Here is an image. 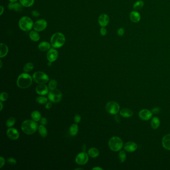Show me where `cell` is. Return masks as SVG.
<instances>
[{"label":"cell","instance_id":"cell-1","mask_svg":"<svg viewBox=\"0 0 170 170\" xmlns=\"http://www.w3.org/2000/svg\"><path fill=\"white\" fill-rule=\"evenodd\" d=\"M22 132L26 134H33L38 129V125L36 121L33 120H26L22 122L21 125Z\"/></svg>","mask_w":170,"mask_h":170},{"label":"cell","instance_id":"cell-2","mask_svg":"<svg viewBox=\"0 0 170 170\" xmlns=\"http://www.w3.org/2000/svg\"><path fill=\"white\" fill-rule=\"evenodd\" d=\"M65 42L66 37L62 33H56L51 37V47L55 49L62 47L64 45Z\"/></svg>","mask_w":170,"mask_h":170},{"label":"cell","instance_id":"cell-3","mask_svg":"<svg viewBox=\"0 0 170 170\" xmlns=\"http://www.w3.org/2000/svg\"><path fill=\"white\" fill-rule=\"evenodd\" d=\"M18 86L22 89H26L32 84V77L28 73H23L19 75L17 81Z\"/></svg>","mask_w":170,"mask_h":170},{"label":"cell","instance_id":"cell-4","mask_svg":"<svg viewBox=\"0 0 170 170\" xmlns=\"http://www.w3.org/2000/svg\"><path fill=\"white\" fill-rule=\"evenodd\" d=\"M34 22L30 17L24 16L20 19L19 26L21 30L24 32H28L34 27Z\"/></svg>","mask_w":170,"mask_h":170},{"label":"cell","instance_id":"cell-5","mask_svg":"<svg viewBox=\"0 0 170 170\" xmlns=\"http://www.w3.org/2000/svg\"><path fill=\"white\" fill-rule=\"evenodd\" d=\"M108 146L112 151H119L123 146V143L121 139L119 137H113L109 140Z\"/></svg>","mask_w":170,"mask_h":170},{"label":"cell","instance_id":"cell-6","mask_svg":"<svg viewBox=\"0 0 170 170\" xmlns=\"http://www.w3.org/2000/svg\"><path fill=\"white\" fill-rule=\"evenodd\" d=\"M33 79L35 82L39 84H45L49 81L48 75L42 71H37L34 73Z\"/></svg>","mask_w":170,"mask_h":170},{"label":"cell","instance_id":"cell-7","mask_svg":"<svg viewBox=\"0 0 170 170\" xmlns=\"http://www.w3.org/2000/svg\"><path fill=\"white\" fill-rule=\"evenodd\" d=\"M107 112L112 115H116L120 110V106L115 101H109L105 106Z\"/></svg>","mask_w":170,"mask_h":170},{"label":"cell","instance_id":"cell-8","mask_svg":"<svg viewBox=\"0 0 170 170\" xmlns=\"http://www.w3.org/2000/svg\"><path fill=\"white\" fill-rule=\"evenodd\" d=\"M62 97V92L58 89L51 90L49 93L48 98L52 102H58L61 101Z\"/></svg>","mask_w":170,"mask_h":170},{"label":"cell","instance_id":"cell-9","mask_svg":"<svg viewBox=\"0 0 170 170\" xmlns=\"http://www.w3.org/2000/svg\"><path fill=\"white\" fill-rule=\"evenodd\" d=\"M47 22L46 20L44 19H40L34 23L33 28L37 32H40L43 31L47 28Z\"/></svg>","mask_w":170,"mask_h":170},{"label":"cell","instance_id":"cell-10","mask_svg":"<svg viewBox=\"0 0 170 170\" xmlns=\"http://www.w3.org/2000/svg\"><path fill=\"white\" fill-rule=\"evenodd\" d=\"M89 160L88 154L85 152H81L75 158V162L77 164L83 165L88 162Z\"/></svg>","mask_w":170,"mask_h":170},{"label":"cell","instance_id":"cell-11","mask_svg":"<svg viewBox=\"0 0 170 170\" xmlns=\"http://www.w3.org/2000/svg\"><path fill=\"white\" fill-rule=\"evenodd\" d=\"M58 51L55 48H51L47 51V58L49 62H52L56 61L58 58Z\"/></svg>","mask_w":170,"mask_h":170},{"label":"cell","instance_id":"cell-12","mask_svg":"<svg viewBox=\"0 0 170 170\" xmlns=\"http://www.w3.org/2000/svg\"><path fill=\"white\" fill-rule=\"evenodd\" d=\"M7 135L9 138L12 140H16L19 138L20 134L17 129L14 128H9L7 131Z\"/></svg>","mask_w":170,"mask_h":170},{"label":"cell","instance_id":"cell-13","mask_svg":"<svg viewBox=\"0 0 170 170\" xmlns=\"http://www.w3.org/2000/svg\"><path fill=\"white\" fill-rule=\"evenodd\" d=\"M139 116L141 119L147 121L152 118L153 116V113L148 109H143L139 112Z\"/></svg>","mask_w":170,"mask_h":170},{"label":"cell","instance_id":"cell-14","mask_svg":"<svg viewBox=\"0 0 170 170\" xmlns=\"http://www.w3.org/2000/svg\"><path fill=\"white\" fill-rule=\"evenodd\" d=\"M36 92L40 95H45L49 92V89L45 84H39L36 88Z\"/></svg>","mask_w":170,"mask_h":170},{"label":"cell","instance_id":"cell-15","mask_svg":"<svg viewBox=\"0 0 170 170\" xmlns=\"http://www.w3.org/2000/svg\"><path fill=\"white\" fill-rule=\"evenodd\" d=\"M109 22V18L106 14H101L98 18V23L101 27H105L107 26Z\"/></svg>","mask_w":170,"mask_h":170},{"label":"cell","instance_id":"cell-16","mask_svg":"<svg viewBox=\"0 0 170 170\" xmlns=\"http://www.w3.org/2000/svg\"><path fill=\"white\" fill-rule=\"evenodd\" d=\"M137 148L138 145L136 143L133 142H127L124 146V150L128 152H133L135 151Z\"/></svg>","mask_w":170,"mask_h":170},{"label":"cell","instance_id":"cell-17","mask_svg":"<svg viewBox=\"0 0 170 170\" xmlns=\"http://www.w3.org/2000/svg\"><path fill=\"white\" fill-rule=\"evenodd\" d=\"M23 6L21 5V3H18L17 2L12 3L10 2L8 5V8L10 10H14L16 12H21L22 10Z\"/></svg>","mask_w":170,"mask_h":170},{"label":"cell","instance_id":"cell-18","mask_svg":"<svg viewBox=\"0 0 170 170\" xmlns=\"http://www.w3.org/2000/svg\"><path fill=\"white\" fill-rule=\"evenodd\" d=\"M51 43H49L47 41H42L39 43L38 45V48L39 50L42 51H48L51 49Z\"/></svg>","mask_w":170,"mask_h":170},{"label":"cell","instance_id":"cell-19","mask_svg":"<svg viewBox=\"0 0 170 170\" xmlns=\"http://www.w3.org/2000/svg\"><path fill=\"white\" fill-rule=\"evenodd\" d=\"M162 145L165 149L170 151V134L166 135L163 137Z\"/></svg>","mask_w":170,"mask_h":170},{"label":"cell","instance_id":"cell-20","mask_svg":"<svg viewBox=\"0 0 170 170\" xmlns=\"http://www.w3.org/2000/svg\"><path fill=\"white\" fill-rule=\"evenodd\" d=\"M9 52V47L5 43L0 44V58H3L7 55Z\"/></svg>","mask_w":170,"mask_h":170},{"label":"cell","instance_id":"cell-21","mask_svg":"<svg viewBox=\"0 0 170 170\" xmlns=\"http://www.w3.org/2000/svg\"><path fill=\"white\" fill-rule=\"evenodd\" d=\"M120 114L124 118H129L133 115L132 111L128 108H123L120 111Z\"/></svg>","mask_w":170,"mask_h":170},{"label":"cell","instance_id":"cell-22","mask_svg":"<svg viewBox=\"0 0 170 170\" xmlns=\"http://www.w3.org/2000/svg\"><path fill=\"white\" fill-rule=\"evenodd\" d=\"M130 19L133 22H139L141 19L140 15L137 12H132L130 14Z\"/></svg>","mask_w":170,"mask_h":170},{"label":"cell","instance_id":"cell-23","mask_svg":"<svg viewBox=\"0 0 170 170\" xmlns=\"http://www.w3.org/2000/svg\"><path fill=\"white\" fill-rule=\"evenodd\" d=\"M29 37H30V39H31L32 41H35V42L39 41L40 39L39 34L38 32L35 30L30 32Z\"/></svg>","mask_w":170,"mask_h":170},{"label":"cell","instance_id":"cell-24","mask_svg":"<svg viewBox=\"0 0 170 170\" xmlns=\"http://www.w3.org/2000/svg\"><path fill=\"white\" fill-rule=\"evenodd\" d=\"M78 131H79V126L77 123L73 124L69 128V134L72 136H75V135H77L78 133Z\"/></svg>","mask_w":170,"mask_h":170},{"label":"cell","instance_id":"cell-25","mask_svg":"<svg viewBox=\"0 0 170 170\" xmlns=\"http://www.w3.org/2000/svg\"><path fill=\"white\" fill-rule=\"evenodd\" d=\"M151 125L153 129H156L158 128L160 125V120L159 118L157 117H154L152 119Z\"/></svg>","mask_w":170,"mask_h":170},{"label":"cell","instance_id":"cell-26","mask_svg":"<svg viewBox=\"0 0 170 170\" xmlns=\"http://www.w3.org/2000/svg\"><path fill=\"white\" fill-rule=\"evenodd\" d=\"M31 118L34 121L38 122L40 121L41 118V114L38 111H34L31 113Z\"/></svg>","mask_w":170,"mask_h":170},{"label":"cell","instance_id":"cell-27","mask_svg":"<svg viewBox=\"0 0 170 170\" xmlns=\"http://www.w3.org/2000/svg\"><path fill=\"white\" fill-rule=\"evenodd\" d=\"M88 154L90 157H92V158H96L99 156V152L97 148H90L88 150Z\"/></svg>","mask_w":170,"mask_h":170},{"label":"cell","instance_id":"cell-28","mask_svg":"<svg viewBox=\"0 0 170 170\" xmlns=\"http://www.w3.org/2000/svg\"><path fill=\"white\" fill-rule=\"evenodd\" d=\"M21 5L24 7H30L34 5L35 0H20Z\"/></svg>","mask_w":170,"mask_h":170},{"label":"cell","instance_id":"cell-29","mask_svg":"<svg viewBox=\"0 0 170 170\" xmlns=\"http://www.w3.org/2000/svg\"><path fill=\"white\" fill-rule=\"evenodd\" d=\"M45 125H41L38 127V131L39 132V134L41 135L43 137H45L47 135V129Z\"/></svg>","mask_w":170,"mask_h":170},{"label":"cell","instance_id":"cell-30","mask_svg":"<svg viewBox=\"0 0 170 170\" xmlns=\"http://www.w3.org/2000/svg\"><path fill=\"white\" fill-rule=\"evenodd\" d=\"M144 2L143 1L140 0L137 2H136L134 5H133V7L134 9L135 10H139L142 9L143 7L144 6Z\"/></svg>","mask_w":170,"mask_h":170},{"label":"cell","instance_id":"cell-31","mask_svg":"<svg viewBox=\"0 0 170 170\" xmlns=\"http://www.w3.org/2000/svg\"><path fill=\"white\" fill-rule=\"evenodd\" d=\"M47 101H48V99L47 97H45L43 95L37 97V98L36 99L37 102L40 104H45L47 102Z\"/></svg>","mask_w":170,"mask_h":170},{"label":"cell","instance_id":"cell-32","mask_svg":"<svg viewBox=\"0 0 170 170\" xmlns=\"http://www.w3.org/2000/svg\"><path fill=\"white\" fill-rule=\"evenodd\" d=\"M118 158L121 163H124L126 159V154L124 150L119 152L118 154Z\"/></svg>","mask_w":170,"mask_h":170},{"label":"cell","instance_id":"cell-33","mask_svg":"<svg viewBox=\"0 0 170 170\" xmlns=\"http://www.w3.org/2000/svg\"><path fill=\"white\" fill-rule=\"evenodd\" d=\"M34 64L32 62H28L25 64L24 67V70L26 72H28L30 71H32L33 69H34Z\"/></svg>","mask_w":170,"mask_h":170},{"label":"cell","instance_id":"cell-34","mask_svg":"<svg viewBox=\"0 0 170 170\" xmlns=\"http://www.w3.org/2000/svg\"><path fill=\"white\" fill-rule=\"evenodd\" d=\"M16 123V119L14 117H9V118L7 119V121H6V126L7 127H11L13 126Z\"/></svg>","mask_w":170,"mask_h":170},{"label":"cell","instance_id":"cell-35","mask_svg":"<svg viewBox=\"0 0 170 170\" xmlns=\"http://www.w3.org/2000/svg\"><path fill=\"white\" fill-rule=\"evenodd\" d=\"M58 85V82L56 80H51L49 82V89L51 90L55 89H56V87Z\"/></svg>","mask_w":170,"mask_h":170},{"label":"cell","instance_id":"cell-36","mask_svg":"<svg viewBox=\"0 0 170 170\" xmlns=\"http://www.w3.org/2000/svg\"><path fill=\"white\" fill-rule=\"evenodd\" d=\"M8 98H9V95H8V94L7 92H2V93L1 94V95H0L1 101H6V100H7Z\"/></svg>","mask_w":170,"mask_h":170},{"label":"cell","instance_id":"cell-37","mask_svg":"<svg viewBox=\"0 0 170 170\" xmlns=\"http://www.w3.org/2000/svg\"><path fill=\"white\" fill-rule=\"evenodd\" d=\"M7 163H9L11 165H15L17 164L16 160L12 157H9V158H7Z\"/></svg>","mask_w":170,"mask_h":170},{"label":"cell","instance_id":"cell-38","mask_svg":"<svg viewBox=\"0 0 170 170\" xmlns=\"http://www.w3.org/2000/svg\"><path fill=\"white\" fill-rule=\"evenodd\" d=\"M100 33L101 36H105L107 34V30L105 27H102L100 30Z\"/></svg>","mask_w":170,"mask_h":170},{"label":"cell","instance_id":"cell-39","mask_svg":"<svg viewBox=\"0 0 170 170\" xmlns=\"http://www.w3.org/2000/svg\"><path fill=\"white\" fill-rule=\"evenodd\" d=\"M74 121L75 122V123H79L81 121V116L79 115H75V117H74Z\"/></svg>","mask_w":170,"mask_h":170},{"label":"cell","instance_id":"cell-40","mask_svg":"<svg viewBox=\"0 0 170 170\" xmlns=\"http://www.w3.org/2000/svg\"><path fill=\"white\" fill-rule=\"evenodd\" d=\"M47 119L45 117L41 118L40 120V121H39V123L41 124V125H47Z\"/></svg>","mask_w":170,"mask_h":170},{"label":"cell","instance_id":"cell-41","mask_svg":"<svg viewBox=\"0 0 170 170\" xmlns=\"http://www.w3.org/2000/svg\"><path fill=\"white\" fill-rule=\"evenodd\" d=\"M5 164V160L3 157H0V168H2Z\"/></svg>","mask_w":170,"mask_h":170},{"label":"cell","instance_id":"cell-42","mask_svg":"<svg viewBox=\"0 0 170 170\" xmlns=\"http://www.w3.org/2000/svg\"><path fill=\"white\" fill-rule=\"evenodd\" d=\"M124 30L123 28H119L118 30V31H117V34L118 35V36H122L124 34Z\"/></svg>","mask_w":170,"mask_h":170},{"label":"cell","instance_id":"cell-43","mask_svg":"<svg viewBox=\"0 0 170 170\" xmlns=\"http://www.w3.org/2000/svg\"><path fill=\"white\" fill-rule=\"evenodd\" d=\"M160 111V109L159 107H155L152 109V112L153 113V114H157V113H159Z\"/></svg>","mask_w":170,"mask_h":170},{"label":"cell","instance_id":"cell-44","mask_svg":"<svg viewBox=\"0 0 170 170\" xmlns=\"http://www.w3.org/2000/svg\"><path fill=\"white\" fill-rule=\"evenodd\" d=\"M52 102L50 101V102H48L46 103V105H45V108L47 109H49L51 108L52 107Z\"/></svg>","mask_w":170,"mask_h":170},{"label":"cell","instance_id":"cell-45","mask_svg":"<svg viewBox=\"0 0 170 170\" xmlns=\"http://www.w3.org/2000/svg\"><path fill=\"white\" fill-rule=\"evenodd\" d=\"M32 14L33 16L36 17H38L40 15L39 12L37 11H33L32 12Z\"/></svg>","mask_w":170,"mask_h":170},{"label":"cell","instance_id":"cell-46","mask_svg":"<svg viewBox=\"0 0 170 170\" xmlns=\"http://www.w3.org/2000/svg\"><path fill=\"white\" fill-rule=\"evenodd\" d=\"M0 9H1V12H0V15L1 16L3 14L4 12V8L3 6H1L0 7Z\"/></svg>","mask_w":170,"mask_h":170},{"label":"cell","instance_id":"cell-47","mask_svg":"<svg viewBox=\"0 0 170 170\" xmlns=\"http://www.w3.org/2000/svg\"><path fill=\"white\" fill-rule=\"evenodd\" d=\"M92 170H102L103 169H102L100 167H94V168L92 169Z\"/></svg>","mask_w":170,"mask_h":170},{"label":"cell","instance_id":"cell-48","mask_svg":"<svg viewBox=\"0 0 170 170\" xmlns=\"http://www.w3.org/2000/svg\"><path fill=\"white\" fill-rule=\"evenodd\" d=\"M119 117L118 116H117V115H116V116H115V120H116V121L117 122H119Z\"/></svg>","mask_w":170,"mask_h":170},{"label":"cell","instance_id":"cell-49","mask_svg":"<svg viewBox=\"0 0 170 170\" xmlns=\"http://www.w3.org/2000/svg\"><path fill=\"white\" fill-rule=\"evenodd\" d=\"M0 104H1V109H0V111H2V109H3V103H2V101H1V102H0Z\"/></svg>","mask_w":170,"mask_h":170},{"label":"cell","instance_id":"cell-50","mask_svg":"<svg viewBox=\"0 0 170 170\" xmlns=\"http://www.w3.org/2000/svg\"><path fill=\"white\" fill-rule=\"evenodd\" d=\"M9 2H12V3H15L17 2L18 0H9Z\"/></svg>","mask_w":170,"mask_h":170},{"label":"cell","instance_id":"cell-51","mask_svg":"<svg viewBox=\"0 0 170 170\" xmlns=\"http://www.w3.org/2000/svg\"><path fill=\"white\" fill-rule=\"evenodd\" d=\"M0 62H1V66H0V68H2V60H0Z\"/></svg>","mask_w":170,"mask_h":170},{"label":"cell","instance_id":"cell-52","mask_svg":"<svg viewBox=\"0 0 170 170\" xmlns=\"http://www.w3.org/2000/svg\"><path fill=\"white\" fill-rule=\"evenodd\" d=\"M75 170H83V169H82V168H77V169H75Z\"/></svg>","mask_w":170,"mask_h":170}]
</instances>
